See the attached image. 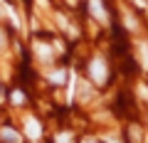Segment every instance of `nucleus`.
Segmentation results:
<instances>
[{
	"label": "nucleus",
	"instance_id": "1",
	"mask_svg": "<svg viewBox=\"0 0 148 143\" xmlns=\"http://www.w3.org/2000/svg\"><path fill=\"white\" fill-rule=\"evenodd\" d=\"M89 72H91V79H94L96 84H104L106 81V64H104V59H94L91 67H89Z\"/></svg>",
	"mask_w": 148,
	"mask_h": 143
},
{
	"label": "nucleus",
	"instance_id": "2",
	"mask_svg": "<svg viewBox=\"0 0 148 143\" xmlns=\"http://www.w3.org/2000/svg\"><path fill=\"white\" fill-rule=\"evenodd\" d=\"M89 10H91V15H94L96 20H101V22H106V20H109L106 10L101 8V0H89Z\"/></svg>",
	"mask_w": 148,
	"mask_h": 143
},
{
	"label": "nucleus",
	"instance_id": "3",
	"mask_svg": "<svg viewBox=\"0 0 148 143\" xmlns=\"http://www.w3.org/2000/svg\"><path fill=\"white\" fill-rule=\"evenodd\" d=\"M25 131H27V136H30V138H37L40 133H42V128H40V123H37L35 118H27V126H25Z\"/></svg>",
	"mask_w": 148,
	"mask_h": 143
},
{
	"label": "nucleus",
	"instance_id": "4",
	"mask_svg": "<svg viewBox=\"0 0 148 143\" xmlns=\"http://www.w3.org/2000/svg\"><path fill=\"white\" fill-rule=\"evenodd\" d=\"M0 138H3V141H8V143H17V141H20V133L5 126L3 131H0Z\"/></svg>",
	"mask_w": 148,
	"mask_h": 143
},
{
	"label": "nucleus",
	"instance_id": "5",
	"mask_svg": "<svg viewBox=\"0 0 148 143\" xmlns=\"http://www.w3.org/2000/svg\"><path fill=\"white\" fill-rule=\"evenodd\" d=\"M35 49H37V54H40V57H45V59L52 57V49H49L47 44H42V42H37V44H35Z\"/></svg>",
	"mask_w": 148,
	"mask_h": 143
},
{
	"label": "nucleus",
	"instance_id": "6",
	"mask_svg": "<svg viewBox=\"0 0 148 143\" xmlns=\"http://www.w3.org/2000/svg\"><path fill=\"white\" fill-rule=\"evenodd\" d=\"M64 77H67L64 72H54V74H49V79H52L54 84H62V81H64Z\"/></svg>",
	"mask_w": 148,
	"mask_h": 143
},
{
	"label": "nucleus",
	"instance_id": "7",
	"mask_svg": "<svg viewBox=\"0 0 148 143\" xmlns=\"http://www.w3.org/2000/svg\"><path fill=\"white\" fill-rule=\"evenodd\" d=\"M141 59H143V67L148 69V49H146V44H141Z\"/></svg>",
	"mask_w": 148,
	"mask_h": 143
},
{
	"label": "nucleus",
	"instance_id": "8",
	"mask_svg": "<svg viewBox=\"0 0 148 143\" xmlns=\"http://www.w3.org/2000/svg\"><path fill=\"white\" fill-rule=\"evenodd\" d=\"M69 138H72V136H69V133H59V136H57V143H67Z\"/></svg>",
	"mask_w": 148,
	"mask_h": 143
},
{
	"label": "nucleus",
	"instance_id": "9",
	"mask_svg": "<svg viewBox=\"0 0 148 143\" xmlns=\"http://www.w3.org/2000/svg\"><path fill=\"white\" fill-rule=\"evenodd\" d=\"M22 99H25V96H22L20 91H15V94H12V101H15V104H22Z\"/></svg>",
	"mask_w": 148,
	"mask_h": 143
},
{
	"label": "nucleus",
	"instance_id": "10",
	"mask_svg": "<svg viewBox=\"0 0 148 143\" xmlns=\"http://www.w3.org/2000/svg\"><path fill=\"white\" fill-rule=\"evenodd\" d=\"M3 44H5V37H3V32H0V49H3Z\"/></svg>",
	"mask_w": 148,
	"mask_h": 143
},
{
	"label": "nucleus",
	"instance_id": "11",
	"mask_svg": "<svg viewBox=\"0 0 148 143\" xmlns=\"http://www.w3.org/2000/svg\"><path fill=\"white\" fill-rule=\"evenodd\" d=\"M136 3H138V5H141V8H146V0H136Z\"/></svg>",
	"mask_w": 148,
	"mask_h": 143
},
{
	"label": "nucleus",
	"instance_id": "12",
	"mask_svg": "<svg viewBox=\"0 0 148 143\" xmlns=\"http://www.w3.org/2000/svg\"><path fill=\"white\" fill-rule=\"evenodd\" d=\"M84 143H96V141H91V138H89V141H84Z\"/></svg>",
	"mask_w": 148,
	"mask_h": 143
}]
</instances>
